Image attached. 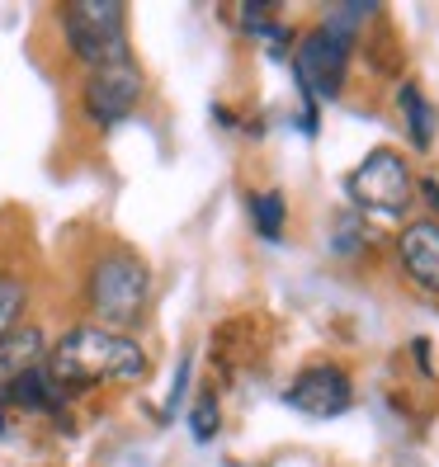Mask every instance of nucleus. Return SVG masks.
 I'll use <instances>...</instances> for the list:
<instances>
[{
	"label": "nucleus",
	"mask_w": 439,
	"mask_h": 467,
	"mask_svg": "<svg viewBox=\"0 0 439 467\" xmlns=\"http://www.w3.org/2000/svg\"><path fill=\"white\" fill-rule=\"evenodd\" d=\"M47 378L76 401L104 388H137V382L152 378V354L137 336L109 331L95 321H71L67 331L47 345L43 359Z\"/></svg>",
	"instance_id": "nucleus-1"
},
{
	"label": "nucleus",
	"mask_w": 439,
	"mask_h": 467,
	"mask_svg": "<svg viewBox=\"0 0 439 467\" xmlns=\"http://www.w3.org/2000/svg\"><path fill=\"white\" fill-rule=\"evenodd\" d=\"M189 378H194V354H180V364H175V378H171V392L166 401H161V425H171L180 410H184V397H189Z\"/></svg>",
	"instance_id": "nucleus-15"
},
{
	"label": "nucleus",
	"mask_w": 439,
	"mask_h": 467,
	"mask_svg": "<svg viewBox=\"0 0 439 467\" xmlns=\"http://www.w3.org/2000/svg\"><path fill=\"white\" fill-rule=\"evenodd\" d=\"M284 406L303 420H340L354 406V378L340 359H312L288 378Z\"/></svg>",
	"instance_id": "nucleus-7"
},
{
	"label": "nucleus",
	"mask_w": 439,
	"mask_h": 467,
	"mask_svg": "<svg viewBox=\"0 0 439 467\" xmlns=\"http://www.w3.org/2000/svg\"><path fill=\"white\" fill-rule=\"evenodd\" d=\"M416 184H421L416 166H411L406 151H397V147H373L360 166L340 180L350 213H360L364 223L369 217H397V223H406L411 208H416Z\"/></svg>",
	"instance_id": "nucleus-5"
},
{
	"label": "nucleus",
	"mask_w": 439,
	"mask_h": 467,
	"mask_svg": "<svg viewBox=\"0 0 439 467\" xmlns=\"http://www.w3.org/2000/svg\"><path fill=\"white\" fill-rule=\"evenodd\" d=\"M184 425H189V439H194V444H213V439L223 434V401H217L213 388H204L194 401H189Z\"/></svg>",
	"instance_id": "nucleus-14"
},
{
	"label": "nucleus",
	"mask_w": 439,
	"mask_h": 467,
	"mask_svg": "<svg viewBox=\"0 0 439 467\" xmlns=\"http://www.w3.org/2000/svg\"><path fill=\"white\" fill-rule=\"evenodd\" d=\"M52 34H57L67 62L80 71L114 67V62L132 57L123 0H62L52 10Z\"/></svg>",
	"instance_id": "nucleus-4"
},
{
	"label": "nucleus",
	"mask_w": 439,
	"mask_h": 467,
	"mask_svg": "<svg viewBox=\"0 0 439 467\" xmlns=\"http://www.w3.org/2000/svg\"><path fill=\"white\" fill-rule=\"evenodd\" d=\"M246 217H251V232L265 241V245H279L288 236V199H284V189H251L246 194Z\"/></svg>",
	"instance_id": "nucleus-12"
},
{
	"label": "nucleus",
	"mask_w": 439,
	"mask_h": 467,
	"mask_svg": "<svg viewBox=\"0 0 439 467\" xmlns=\"http://www.w3.org/2000/svg\"><path fill=\"white\" fill-rule=\"evenodd\" d=\"M392 109H397V123L406 132L411 151L425 156L434 147V137H439V109H434V99L416 86V80H402V86L392 90Z\"/></svg>",
	"instance_id": "nucleus-10"
},
{
	"label": "nucleus",
	"mask_w": 439,
	"mask_h": 467,
	"mask_svg": "<svg viewBox=\"0 0 439 467\" xmlns=\"http://www.w3.org/2000/svg\"><path fill=\"white\" fill-rule=\"evenodd\" d=\"M142 99H147V71L137 57L80 71V80H76V119L90 132L123 128L137 109H142Z\"/></svg>",
	"instance_id": "nucleus-6"
},
{
	"label": "nucleus",
	"mask_w": 439,
	"mask_h": 467,
	"mask_svg": "<svg viewBox=\"0 0 439 467\" xmlns=\"http://www.w3.org/2000/svg\"><path fill=\"white\" fill-rule=\"evenodd\" d=\"M47 331L43 326H34V321H24L19 331L0 345V388H5L10 378H19V373H29V368H38L43 359H47Z\"/></svg>",
	"instance_id": "nucleus-11"
},
{
	"label": "nucleus",
	"mask_w": 439,
	"mask_h": 467,
	"mask_svg": "<svg viewBox=\"0 0 439 467\" xmlns=\"http://www.w3.org/2000/svg\"><path fill=\"white\" fill-rule=\"evenodd\" d=\"M29 307H34V284H29V274L0 265V345H5L24 321H29Z\"/></svg>",
	"instance_id": "nucleus-13"
},
{
	"label": "nucleus",
	"mask_w": 439,
	"mask_h": 467,
	"mask_svg": "<svg viewBox=\"0 0 439 467\" xmlns=\"http://www.w3.org/2000/svg\"><path fill=\"white\" fill-rule=\"evenodd\" d=\"M76 297H80V321L137 336L156 302V274H152L147 255L132 251L128 241H99L86 255Z\"/></svg>",
	"instance_id": "nucleus-2"
},
{
	"label": "nucleus",
	"mask_w": 439,
	"mask_h": 467,
	"mask_svg": "<svg viewBox=\"0 0 439 467\" xmlns=\"http://www.w3.org/2000/svg\"><path fill=\"white\" fill-rule=\"evenodd\" d=\"M354 38L350 29L331 19H317L312 29H303L293 38V80H298V95H303V132H317V109L321 104H336L350 86V67H354Z\"/></svg>",
	"instance_id": "nucleus-3"
},
{
	"label": "nucleus",
	"mask_w": 439,
	"mask_h": 467,
	"mask_svg": "<svg viewBox=\"0 0 439 467\" xmlns=\"http://www.w3.org/2000/svg\"><path fill=\"white\" fill-rule=\"evenodd\" d=\"M392 260H397V274L421 297L439 302V223L430 213H411L406 223L397 227Z\"/></svg>",
	"instance_id": "nucleus-8"
},
{
	"label": "nucleus",
	"mask_w": 439,
	"mask_h": 467,
	"mask_svg": "<svg viewBox=\"0 0 439 467\" xmlns=\"http://www.w3.org/2000/svg\"><path fill=\"white\" fill-rule=\"evenodd\" d=\"M0 406H15V410H29V416H62V410L71 406V397L57 388V382L47 378V368H29V373H19L10 378L5 388H0Z\"/></svg>",
	"instance_id": "nucleus-9"
}]
</instances>
